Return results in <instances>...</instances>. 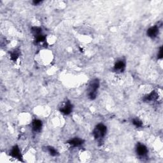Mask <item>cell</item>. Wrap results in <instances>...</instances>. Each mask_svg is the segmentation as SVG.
<instances>
[{
  "label": "cell",
  "instance_id": "3",
  "mask_svg": "<svg viewBox=\"0 0 163 163\" xmlns=\"http://www.w3.org/2000/svg\"><path fill=\"white\" fill-rule=\"evenodd\" d=\"M10 155L12 157H14L15 159H19V161L22 160V157L21 155V150H20V149H19V147L17 145L14 146L13 148L11 149Z\"/></svg>",
  "mask_w": 163,
  "mask_h": 163
},
{
  "label": "cell",
  "instance_id": "11",
  "mask_svg": "<svg viewBox=\"0 0 163 163\" xmlns=\"http://www.w3.org/2000/svg\"><path fill=\"white\" fill-rule=\"evenodd\" d=\"M19 55H20V53H19V50H15L14 51H12L10 54V59L11 61H13L14 62L17 61V59L19 57Z\"/></svg>",
  "mask_w": 163,
  "mask_h": 163
},
{
  "label": "cell",
  "instance_id": "9",
  "mask_svg": "<svg viewBox=\"0 0 163 163\" xmlns=\"http://www.w3.org/2000/svg\"><path fill=\"white\" fill-rule=\"evenodd\" d=\"M84 141L83 140V139L78 138H75L73 139H70V140H69L68 142V144H69L73 147L81 146L82 145L84 144Z\"/></svg>",
  "mask_w": 163,
  "mask_h": 163
},
{
  "label": "cell",
  "instance_id": "7",
  "mask_svg": "<svg viewBox=\"0 0 163 163\" xmlns=\"http://www.w3.org/2000/svg\"><path fill=\"white\" fill-rule=\"evenodd\" d=\"M159 95L156 91L151 92L150 94L146 95L144 98H143V101L145 102H156V101L158 99Z\"/></svg>",
  "mask_w": 163,
  "mask_h": 163
},
{
  "label": "cell",
  "instance_id": "17",
  "mask_svg": "<svg viewBox=\"0 0 163 163\" xmlns=\"http://www.w3.org/2000/svg\"><path fill=\"white\" fill-rule=\"evenodd\" d=\"M40 3H41L40 1H33V3L34 4V5H38V4H39Z\"/></svg>",
  "mask_w": 163,
  "mask_h": 163
},
{
  "label": "cell",
  "instance_id": "1",
  "mask_svg": "<svg viewBox=\"0 0 163 163\" xmlns=\"http://www.w3.org/2000/svg\"><path fill=\"white\" fill-rule=\"evenodd\" d=\"M99 87V81L98 79H94L90 82L88 88V96L91 100L94 99L96 98Z\"/></svg>",
  "mask_w": 163,
  "mask_h": 163
},
{
  "label": "cell",
  "instance_id": "8",
  "mask_svg": "<svg viewBox=\"0 0 163 163\" xmlns=\"http://www.w3.org/2000/svg\"><path fill=\"white\" fill-rule=\"evenodd\" d=\"M159 33V27L157 26H154L153 27H151L148 30H147V34L148 36L154 38L157 36Z\"/></svg>",
  "mask_w": 163,
  "mask_h": 163
},
{
  "label": "cell",
  "instance_id": "2",
  "mask_svg": "<svg viewBox=\"0 0 163 163\" xmlns=\"http://www.w3.org/2000/svg\"><path fill=\"white\" fill-rule=\"evenodd\" d=\"M107 132V127L103 124H99L96 126L94 131H93V134H94V137L96 139L100 141L105 137Z\"/></svg>",
  "mask_w": 163,
  "mask_h": 163
},
{
  "label": "cell",
  "instance_id": "12",
  "mask_svg": "<svg viewBox=\"0 0 163 163\" xmlns=\"http://www.w3.org/2000/svg\"><path fill=\"white\" fill-rule=\"evenodd\" d=\"M35 37V43L36 44H41V43H44L45 41L46 38L45 35H44L42 33L39 34V35H37Z\"/></svg>",
  "mask_w": 163,
  "mask_h": 163
},
{
  "label": "cell",
  "instance_id": "15",
  "mask_svg": "<svg viewBox=\"0 0 163 163\" xmlns=\"http://www.w3.org/2000/svg\"><path fill=\"white\" fill-rule=\"evenodd\" d=\"M31 31L34 34V36H36L41 34V28H40V27H33L31 28Z\"/></svg>",
  "mask_w": 163,
  "mask_h": 163
},
{
  "label": "cell",
  "instance_id": "16",
  "mask_svg": "<svg viewBox=\"0 0 163 163\" xmlns=\"http://www.w3.org/2000/svg\"><path fill=\"white\" fill-rule=\"evenodd\" d=\"M162 56H163V54H162V46H161L160 49H159V54H158V55H157L158 59H162Z\"/></svg>",
  "mask_w": 163,
  "mask_h": 163
},
{
  "label": "cell",
  "instance_id": "10",
  "mask_svg": "<svg viewBox=\"0 0 163 163\" xmlns=\"http://www.w3.org/2000/svg\"><path fill=\"white\" fill-rule=\"evenodd\" d=\"M42 127V122L40 120L35 119L32 122L33 130L35 132H39L41 131Z\"/></svg>",
  "mask_w": 163,
  "mask_h": 163
},
{
  "label": "cell",
  "instance_id": "6",
  "mask_svg": "<svg viewBox=\"0 0 163 163\" xmlns=\"http://www.w3.org/2000/svg\"><path fill=\"white\" fill-rule=\"evenodd\" d=\"M73 106L69 102H67L60 108V112L64 115H69L71 113Z\"/></svg>",
  "mask_w": 163,
  "mask_h": 163
},
{
  "label": "cell",
  "instance_id": "5",
  "mask_svg": "<svg viewBox=\"0 0 163 163\" xmlns=\"http://www.w3.org/2000/svg\"><path fill=\"white\" fill-rule=\"evenodd\" d=\"M137 153L139 156L145 157L148 153V149L145 145L139 143L137 147Z\"/></svg>",
  "mask_w": 163,
  "mask_h": 163
},
{
  "label": "cell",
  "instance_id": "14",
  "mask_svg": "<svg viewBox=\"0 0 163 163\" xmlns=\"http://www.w3.org/2000/svg\"><path fill=\"white\" fill-rule=\"evenodd\" d=\"M132 123H133V125L137 128H140L143 126L142 122L139 119H137V118L133 119V121H132Z\"/></svg>",
  "mask_w": 163,
  "mask_h": 163
},
{
  "label": "cell",
  "instance_id": "4",
  "mask_svg": "<svg viewBox=\"0 0 163 163\" xmlns=\"http://www.w3.org/2000/svg\"><path fill=\"white\" fill-rule=\"evenodd\" d=\"M126 68V62L124 61L122 59L121 60H118L117 62H116L114 69L115 72H123L124 71V69Z\"/></svg>",
  "mask_w": 163,
  "mask_h": 163
},
{
  "label": "cell",
  "instance_id": "13",
  "mask_svg": "<svg viewBox=\"0 0 163 163\" xmlns=\"http://www.w3.org/2000/svg\"><path fill=\"white\" fill-rule=\"evenodd\" d=\"M46 150H47L48 152L50 154V156L56 157V156H57L58 155H59V153H58L57 150H56L52 147H46Z\"/></svg>",
  "mask_w": 163,
  "mask_h": 163
}]
</instances>
